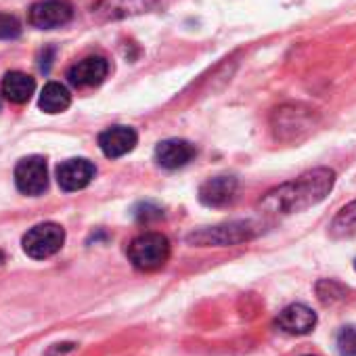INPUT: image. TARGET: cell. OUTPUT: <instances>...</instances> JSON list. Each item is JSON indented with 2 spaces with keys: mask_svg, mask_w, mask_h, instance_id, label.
I'll return each mask as SVG.
<instances>
[{
  "mask_svg": "<svg viewBox=\"0 0 356 356\" xmlns=\"http://www.w3.org/2000/svg\"><path fill=\"white\" fill-rule=\"evenodd\" d=\"M335 185V172L329 168H316L302 174L296 181H289L273 189L260 208L268 214H293L323 202Z\"/></svg>",
  "mask_w": 356,
  "mask_h": 356,
  "instance_id": "obj_1",
  "label": "cell"
},
{
  "mask_svg": "<svg viewBox=\"0 0 356 356\" xmlns=\"http://www.w3.org/2000/svg\"><path fill=\"white\" fill-rule=\"evenodd\" d=\"M170 258V241L161 233H143L128 245V260L143 273L159 270Z\"/></svg>",
  "mask_w": 356,
  "mask_h": 356,
  "instance_id": "obj_2",
  "label": "cell"
},
{
  "mask_svg": "<svg viewBox=\"0 0 356 356\" xmlns=\"http://www.w3.org/2000/svg\"><path fill=\"white\" fill-rule=\"evenodd\" d=\"M65 243V231L55 222H42L24 235V252L34 260H47L55 256Z\"/></svg>",
  "mask_w": 356,
  "mask_h": 356,
  "instance_id": "obj_3",
  "label": "cell"
},
{
  "mask_svg": "<svg viewBox=\"0 0 356 356\" xmlns=\"http://www.w3.org/2000/svg\"><path fill=\"white\" fill-rule=\"evenodd\" d=\"M15 185L24 195L38 197L49 187V168L47 159L40 155L24 157L15 168Z\"/></svg>",
  "mask_w": 356,
  "mask_h": 356,
  "instance_id": "obj_4",
  "label": "cell"
},
{
  "mask_svg": "<svg viewBox=\"0 0 356 356\" xmlns=\"http://www.w3.org/2000/svg\"><path fill=\"white\" fill-rule=\"evenodd\" d=\"M74 17V7L67 0H40L30 9V24L38 30H55L70 24Z\"/></svg>",
  "mask_w": 356,
  "mask_h": 356,
  "instance_id": "obj_5",
  "label": "cell"
},
{
  "mask_svg": "<svg viewBox=\"0 0 356 356\" xmlns=\"http://www.w3.org/2000/svg\"><path fill=\"white\" fill-rule=\"evenodd\" d=\"M254 235L252 227L248 222H233L225 227H214V229H202L197 233L189 235V243L195 245H235Z\"/></svg>",
  "mask_w": 356,
  "mask_h": 356,
  "instance_id": "obj_6",
  "label": "cell"
},
{
  "mask_svg": "<svg viewBox=\"0 0 356 356\" xmlns=\"http://www.w3.org/2000/svg\"><path fill=\"white\" fill-rule=\"evenodd\" d=\"M97 174V168L92 161L84 157H74L67 161H61L57 168V181L63 191H80L90 185V181Z\"/></svg>",
  "mask_w": 356,
  "mask_h": 356,
  "instance_id": "obj_7",
  "label": "cell"
},
{
  "mask_svg": "<svg viewBox=\"0 0 356 356\" xmlns=\"http://www.w3.org/2000/svg\"><path fill=\"white\" fill-rule=\"evenodd\" d=\"M109 74V63L105 57H86L74 63L67 72V80L76 88H92L99 86Z\"/></svg>",
  "mask_w": 356,
  "mask_h": 356,
  "instance_id": "obj_8",
  "label": "cell"
},
{
  "mask_svg": "<svg viewBox=\"0 0 356 356\" xmlns=\"http://www.w3.org/2000/svg\"><path fill=\"white\" fill-rule=\"evenodd\" d=\"M277 327L289 335H306L316 327V312L304 304H291L277 316Z\"/></svg>",
  "mask_w": 356,
  "mask_h": 356,
  "instance_id": "obj_9",
  "label": "cell"
},
{
  "mask_svg": "<svg viewBox=\"0 0 356 356\" xmlns=\"http://www.w3.org/2000/svg\"><path fill=\"white\" fill-rule=\"evenodd\" d=\"M195 153H197L195 145H191L189 140H183V138H168L155 147L157 163L161 168H168V170H176V168L187 165L195 157Z\"/></svg>",
  "mask_w": 356,
  "mask_h": 356,
  "instance_id": "obj_10",
  "label": "cell"
},
{
  "mask_svg": "<svg viewBox=\"0 0 356 356\" xmlns=\"http://www.w3.org/2000/svg\"><path fill=\"white\" fill-rule=\"evenodd\" d=\"M136 140L138 136L130 126H111L99 134V147L111 159L130 153L136 147Z\"/></svg>",
  "mask_w": 356,
  "mask_h": 356,
  "instance_id": "obj_11",
  "label": "cell"
},
{
  "mask_svg": "<svg viewBox=\"0 0 356 356\" xmlns=\"http://www.w3.org/2000/svg\"><path fill=\"white\" fill-rule=\"evenodd\" d=\"M235 193H237V178L216 176L202 185L200 202L208 208H222L235 200Z\"/></svg>",
  "mask_w": 356,
  "mask_h": 356,
  "instance_id": "obj_12",
  "label": "cell"
},
{
  "mask_svg": "<svg viewBox=\"0 0 356 356\" xmlns=\"http://www.w3.org/2000/svg\"><path fill=\"white\" fill-rule=\"evenodd\" d=\"M34 90H36V80L24 72H9L3 80V95L15 105L28 103Z\"/></svg>",
  "mask_w": 356,
  "mask_h": 356,
  "instance_id": "obj_13",
  "label": "cell"
},
{
  "mask_svg": "<svg viewBox=\"0 0 356 356\" xmlns=\"http://www.w3.org/2000/svg\"><path fill=\"white\" fill-rule=\"evenodd\" d=\"M70 103H72V95L59 82H49L42 88L40 101H38L40 109L47 111V113H61V111H65L70 107Z\"/></svg>",
  "mask_w": 356,
  "mask_h": 356,
  "instance_id": "obj_14",
  "label": "cell"
},
{
  "mask_svg": "<svg viewBox=\"0 0 356 356\" xmlns=\"http://www.w3.org/2000/svg\"><path fill=\"white\" fill-rule=\"evenodd\" d=\"M329 233L333 239H343V237L356 235V202L343 206L335 214V218L329 225Z\"/></svg>",
  "mask_w": 356,
  "mask_h": 356,
  "instance_id": "obj_15",
  "label": "cell"
},
{
  "mask_svg": "<svg viewBox=\"0 0 356 356\" xmlns=\"http://www.w3.org/2000/svg\"><path fill=\"white\" fill-rule=\"evenodd\" d=\"M149 5L147 0H109V7H107V15L109 17H122V15H128L132 9V13H140L145 11Z\"/></svg>",
  "mask_w": 356,
  "mask_h": 356,
  "instance_id": "obj_16",
  "label": "cell"
},
{
  "mask_svg": "<svg viewBox=\"0 0 356 356\" xmlns=\"http://www.w3.org/2000/svg\"><path fill=\"white\" fill-rule=\"evenodd\" d=\"M337 350L341 356H356V329L343 327L337 337Z\"/></svg>",
  "mask_w": 356,
  "mask_h": 356,
  "instance_id": "obj_17",
  "label": "cell"
},
{
  "mask_svg": "<svg viewBox=\"0 0 356 356\" xmlns=\"http://www.w3.org/2000/svg\"><path fill=\"white\" fill-rule=\"evenodd\" d=\"M22 34V26L11 15H0V40H15Z\"/></svg>",
  "mask_w": 356,
  "mask_h": 356,
  "instance_id": "obj_18",
  "label": "cell"
},
{
  "mask_svg": "<svg viewBox=\"0 0 356 356\" xmlns=\"http://www.w3.org/2000/svg\"><path fill=\"white\" fill-rule=\"evenodd\" d=\"M3 262H5V254H3V252H0V264H3Z\"/></svg>",
  "mask_w": 356,
  "mask_h": 356,
  "instance_id": "obj_19",
  "label": "cell"
},
{
  "mask_svg": "<svg viewBox=\"0 0 356 356\" xmlns=\"http://www.w3.org/2000/svg\"><path fill=\"white\" fill-rule=\"evenodd\" d=\"M354 268H356V262H354Z\"/></svg>",
  "mask_w": 356,
  "mask_h": 356,
  "instance_id": "obj_20",
  "label": "cell"
}]
</instances>
